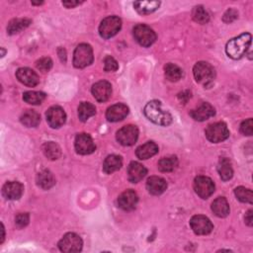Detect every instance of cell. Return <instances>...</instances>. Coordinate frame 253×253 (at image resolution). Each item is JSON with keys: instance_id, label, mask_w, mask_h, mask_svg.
<instances>
[{"instance_id": "6da1fadb", "label": "cell", "mask_w": 253, "mask_h": 253, "mask_svg": "<svg viewBox=\"0 0 253 253\" xmlns=\"http://www.w3.org/2000/svg\"><path fill=\"white\" fill-rule=\"evenodd\" d=\"M144 113L145 116L155 125L167 126L172 123L171 114L162 109L161 102L158 100H152L148 102L144 109Z\"/></svg>"}, {"instance_id": "d4e9b609", "label": "cell", "mask_w": 253, "mask_h": 253, "mask_svg": "<svg viewBox=\"0 0 253 253\" xmlns=\"http://www.w3.org/2000/svg\"><path fill=\"white\" fill-rule=\"evenodd\" d=\"M157 152H158V147L153 142H148L145 145L139 147L136 150L137 156L142 160L148 159L153 155H155Z\"/></svg>"}, {"instance_id": "4fadbf2b", "label": "cell", "mask_w": 253, "mask_h": 253, "mask_svg": "<svg viewBox=\"0 0 253 253\" xmlns=\"http://www.w3.org/2000/svg\"><path fill=\"white\" fill-rule=\"evenodd\" d=\"M47 122L53 129H59L64 125L66 121V114L60 106L51 107L46 114Z\"/></svg>"}, {"instance_id": "1f68e13d", "label": "cell", "mask_w": 253, "mask_h": 253, "mask_svg": "<svg viewBox=\"0 0 253 253\" xmlns=\"http://www.w3.org/2000/svg\"><path fill=\"white\" fill-rule=\"evenodd\" d=\"M43 151L47 158L50 160H57L62 155V149L60 146L54 142H48L43 146Z\"/></svg>"}, {"instance_id": "3957f363", "label": "cell", "mask_w": 253, "mask_h": 253, "mask_svg": "<svg viewBox=\"0 0 253 253\" xmlns=\"http://www.w3.org/2000/svg\"><path fill=\"white\" fill-rule=\"evenodd\" d=\"M193 73L196 81L206 87L211 85L216 77L214 66L206 62L197 63L193 68Z\"/></svg>"}, {"instance_id": "e0dca14e", "label": "cell", "mask_w": 253, "mask_h": 253, "mask_svg": "<svg viewBox=\"0 0 253 253\" xmlns=\"http://www.w3.org/2000/svg\"><path fill=\"white\" fill-rule=\"evenodd\" d=\"M24 192V187L20 182L10 181L3 185L2 195L7 200H19Z\"/></svg>"}, {"instance_id": "44dd1931", "label": "cell", "mask_w": 253, "mask_h": 253, "mask_svg": "<svg viewBox=\"0 0 253 253\" xmlns=\"http://www.w3.org/2000/svg\"><path fill=\"white\" fill-rule=\"evenodd\" d=\"M167 188V182L158 176H151L147 181V189L151 195H160Z\"/></svg>"}, {"instance_id": "4316f807", "label": "cell", "mask_w": 253, "mask_h": 253, "mask_svg": "<svg viewBox=\"0 0 253 253\" xmlns=\"http://www.w3.org/2000/svg\"><path fill=\"white\" fill-rule=\"evenodd\" d=\"M20 121L27 128H35L41 122V116L34 110H27L20 117Z\"/></svg>"}, {"instance_id": "7a4b0ae2", "label": "cell", "mask_w": 253, "mask_h": 253, "mask_svg": "<svg viewBox=\"0 0 253 253\" xmlns=\"http://www.w3.org/2000/svg\"><path fill=\"white\" fill-rule=\"evenodd\" d=\"M251 47V35L249 33L241 34L228 42L226 46L227 55L232 60H239Z\"/></svg>"}, {"instance_id": "7402d4cb", "label": "cell", "mask_w": 253, "mask_h": 253, "mask_svg": "<svg viewBox=\"0 0 253 253\" xmlns=\"http://www.w3.org/2000/svg\"><path fill=\"white\" fill-rule=\"evenodd\" d=\"M37 185L43 190H49L56 185V178L50 170H43L38 173L36 178Z\"/></svg>"}, {"instance_id": "30bf717a", "label": "cell", "mask_w": 253, "mask_h": 253, "mask_svg": "<svg viewBox=\"0 0 253 253\" xmlns=\"http://www.w3.org/2000/svg\"><path fill=\"white\" fill-rule=\"evenodd\" d=\"M194 190L202 199H208L215 192V184L213 180L207 176H198L194 180Z\"/></svg>"}, {"instance_id": "ac0fdd59", "label": "cell", "mask_w": 253, "mask_h": 253, "mask_svg": "<svg viewBox=\"0 0 253 253\" xmlns=\"http://www.w3.org/2000/svg\"><path fill=\"white\" fill-rule=\"evenodd\" d=\"M216 115L215 108L210 103H203L198 108L190 112V116L198 122H204Z\"/></svg>"}, {"instance_id": "9c48e42d", "label": "cell", "mask_w": 253, "mask_h": 253, "mask_svg": "<svg viewBox=\"0 0 253 253\" xmlns=\"http://www.w3.org/2000/svg\"><path fill=\"white\" fill-rule=\"evenodd\" d=\"M83 241L81 237L73 232H68L60 240L59 248L63 252L66 253H73L79 252L82 249Z\"/></svg>"}, {"instance_id": "836d02e7", "label": "cell", "mask_w": 253, "mask_h": 253, "mask_svg": "<svg viewBox=\"0 0 253 253\" xmlns=\"http://www.w3.org/2000/svg\"><path fill=\"white\" fill-rule=\"evenodd\" d=\"M46 99V94L40 91H27L23 94V100L31 105H40Z\"/></svg>"}, {"instance_id": "2e32d148", "label": "cell", "mask_w": 253, "mask_h": 253, "mask_svg": "<svg viewBox=\"0 0 253 253\" xmlns=\"http://www.w3.org/2000/svg\"><path fill=\"white\" fill-rule=\"evenodd\" d=\"M92 94L98 102H106L112 95V86L108 81L102 80L92 86Z\"/></svg>"}, {"instance_id": "603a6c76", "label": "cell", "mask_w": 253, "mask_h": 253, "mask_svg": "<svg viewBox=\"0 0 253 253\" xmlns=\"http://www.w3.org/2000/svg\"><path fill=\"white\" fill-rule=\"evenodd\" d=\"M123 165V159L121 156L112 154L106 157L104 163H103V170L107 174H112L119 169H121V167Z\"/></svg>"}, {"instance_id": "484cf974", "label": "cell", "mask_w": 253, "mask_h": 253, "mask_svg": "<svg viewBox=\"0 0 253 253\" xmlns=\"http://www.w3.org/2000/svg\"><path fill=\"white\" fill-rule=\"evenodd\" d=\"M218 171L219 174L224 181H229L233 176V170L232 167V162L227 157H222L218 164Z\"/></svg>"}, {"instance_id": "4dcf8cb0", "label": "cell", "mask_w": 253, "mask_h": 253, "mask_svg": "<svg viewBox=\"0 0 253 253\" xmlns=\"http://www.w3.org/2000/svg\"><path fill=\"white\" fill-rule=\"evenodd\" d=\"M96 114V108L89 102H82L78 106V118L82 122H86Z\"/></svg>"}, {"instance_id": "cb8c5ba5", "label": "cell", "mask_w": 253, "mask_h": 253, "mask_svg": "<svg viewBox=\"0 0 253 253\" xmlns=\"http://www.w3.org/2000/svg\"><path fill=\"white\" fill-rule=\"evenodd\" d=\"M213 213L219 218H226L230 214V205L225 197L217 198L212 204Z\"/></svg>"}, {"instance_id": "ba28073f", "label": "cell", "mask_w": 253, "mask_h": 253, "mask_svg": "<svg viewBox=\"0 0 253 253\" xmlns=\"http://www.w3.org/2000/svg\"><path fill=\"white\" fill-rule=\"evenodd\" d=\"M122 28V21L117 16L105 18L99 26V34L103 39H110L116 36Z\"/></svg>"}, {"instance_id": "f546056e", "label": "cell", "mask_w": 253, "mask_h": 253, "mask_svg": "<svg viewBox=\"0 0 253 253\" xmlns=\"http://www.w3.org/2000/svg\"><path fill=\"white\" fill-rule=\"evenodd\" d=\"M157 166L161 172H172L178 166V159L176 156L163 157L158 161Z\"/></svg>"}, {"instance_id": "52a82bcc", "label": "cell", "mask_w": 253, "mask_h": 253, "mask_svg": "<svg viewBox=\"0 0 253 253\" xmlns=\"http://www.w3.org/2000/svg\"><path fill=\"white\" fill-rule=\"evenodd\" d=\"M139 138V129L137 126L128 125L123 126L117 132V141L124 147L134 146Z\"/></svg>"}, {"instance_id": "7bdbcfd3", "label": "cell", "mask_w": 253, "mask_h": 253, "mask_svg": "<svg viewBox=\"0 0 253 253\" xmlns=\"http://www.w3.org/2000/svg\"><path fill=\"white\" fill-rule=\"evenodd\" d=\"M79 4H81V2H79V1H63V5L65 6L66 8H73Z\"/></svg>"}, {"instance_id": "8d00e7d4", "label": "cell", "mask_w": 253, "mask_h": 253, "mask_svg": "<svg viewBox=\"0 0 253 253\" xmlns=\"http://www.w3.org/2000/svg\"><path fill=\"white\" fill-rule=\"evenodd\" d=\"M36 66L42 72H49L53 67V61L50 58H42L36 63Z\"/></svg>"}, {"instance_id": "b9f144b4", "label": "cell", "mask_w": 253, "mask_h": 253, "mask_svg": "<svg viewBox=\"0 0 253 253\" xmlns=\"http://www.w3.org/2000/svg\"><path fill=\"white\" fill-rule=\"evenodd\" d=\"M252 210H249L248 212L245 214V218H244V220H245V224L247 225V226H249V227H252V225H253V217H252Z\"/></svg>"}, {"instance_id": "8fae6325", "label": "cell", "mask_w": 253, "mask_h": 253, "mask_svg": "<svg viewBox=\"0 0 253 253\" xmlns=\"http://www.w3.org/2000/svg\"><path fill=\"white\" fill-rule=\"evenodd\" d=\"M74 147H75L76 152L78 154H82V155L91 154L96 149V146H95L92 138L89 135L84 134V133L76 136L75 142H74Z\"/></svg>"}, {"instance_id": "ab89813d", "label": "cell", "mask_w": 253, "mask_h": 253, "mask_svg": "<svg viewBox=\"0 0 253 253\" xmlns=\"http://www.w3.org/2000/svg\"><path fill=\"white\" fill-rule=\"evenodd\" d=\"M240 132L244 136H251L253 133V122L252 119H247L240 125Z\"/></svg>"}, {"instance_id": "e575fe53", "label": "cell", "mask_w": 253, "mask_h": 253, "mask_svg": "<svg viewBox=\"0 0 253 253\" xmlns=\"http://www.w3.org/2000/svg\"><path fill=\"white\" fill-rule=\"evenodd\" d=\"M192 17L195 22H197L198 24H202V25L208 23L210 20L209 13L202 5H198V6L194 7L193 12H192Z\"/></svg>"}, {"instance_id": "74e56055", "label": "cell", "mask_w": 253, "mask_h": 253, "mask_svg": "<svg viewBox=\"0 0 253 253\" xmlns=\"http://www.w3.org/2000/svg\"><path fill=\"white\" fill-rule=\"evenodd\" d=\"M119 68V64L117 61L112 58L111 56H108L104 60V69L107 72H114Z\"/></svg>"}, {"instance_id": "9a60e30c", "label": "cell", "mask_w": 253, "mask_h": 253, "mask_svg": "<svg viewBox=\"0 0 253 253\" xmlns=\"http://www.w3.org/2000/svg\"><path fill=\"white\" fill-rule=\"evenodd\" d=\"M17 79L29 87H35L40 82L39 75L29 67H21L16 71Z\"/></svg>"}, {"instance_id": "7c38bea8", "label": "cell", "mask_w": 253, "mask_h": 253, "mask_svg": "<svg viewBox=\"0 0 253 253\" xmlns=\"http://www.w3.org/2000/svg\"><path fill=\"white\" fill-rule=\"evenodd\" d=\"M190 227L197 235H206L212 232L214 226L212 222L205 216L197 215L190 220Z\"/></svg>"}, {"instance_id": "8992f818", "label": "cell", "mask_w": 253, "mask_h": 253, "mask_svg": "<svg viewBox=\"0 0 253 253\" xmlns=\"http://www.w3.org/2000/svg\"><path fill=\"white\" fill-rule=\"evenodd\" d=\"M133 32L135 40L143 47H150L156 40V34L147 25L139 24L134 28Z\"/></svg>"}, {"instance_id": "ee69618b", "label": "cell", "mask_w": 253, "mask_h": 253, "mask_svg": "<svg viewBox=\"0 0 253 253\" xmlns=\"http://www.w3.org/2000/svg\"><path fill=\"white\" fill-rule=\"evenodd\" d=\"M58 54H59V57H60L61 61L63 63H65L66 62V52H65V50L63 49V48H60L58 50Z\"/></svg>"}, {"instance_id": "bcb514c9", "label": "cell", "mask_w": 253, "mask_h": 253, "mask_svg": "<svg viewBox=\"0 0 253 253\" xmlns=\"http://www.w3.org/2000/svg\"><path fill=\"white\" fill-rule=\"evenodd\" d=\"M43 3H44L43 1H42V2H34V1H33V2H32L33 5H41V4H43Z\"/></svg>"}, {"instance_id": "60d3db41", "label": "cell", "mask_w": 253, "mask_h": 253, "mask_svg": "<svg viewBox=\"0 0 253 253\" xmlns=\"http://www.w3.org/2000/svg\"><path fill=\"white\" fill-rule=\"evenodd\" d=\"M238 17V13L236 10L234 9H229L225 14H224V17H223V21L225 23H232L233 22L234 20H236Z\"/></svg>"}, {"instance_id": "d590c367", "label": "cell", "mask_w": 253, "mask_h": 253, "mask_svg": "<svg viewBox=\"0 0 253 253\" xmlns=\"http://www.w3.org/2000/svg\"><path fill=\"white\" fill-rule=\"evenodd\" d=\"M234 194L235 197L242 203H248V204H252V200H253V193L250 189H247L245 187H237L234 190Z\"/></svg>"}, {"instance_id": "d6986e66", "label": "cell", "mask_w": 253, "mask_h": 253, "mask_svg": "<svg viewBox=\"0 0 253 253\" xmlns=\"http://www.w3.org/2000/svg\"><path fill=\"white\" fill-rule=\"evenodd\" d=\"M129 114V108L126 105L118 103L110 108H108L106 112V118L110 122H119L124 120Z\"/></svg>"}, {"instance_id": "d6a6232c", "label": "cell", "mask_w": 253, "mask_h": 253, "mask_svg": "<svg viewBox=\"0 0 253 253\" xmlns=\"http://www.w3.org/2000/svg\"><path fill=\"white\" fill-rule=\"evenodd\" d=\"M164 71H165L166 79H168L171 82L178 81L179 79H181L183 75L182 69L174 63H167L164 67Z\"/></svg>"}, {"instance_id": "83f0119b", "label": "cell", "mask_w": 253, "mask_h": 253, "mask_svg": "<svg viewBox=\"0 0 253 253\" xmlns=\"http://www.w3.org/2000/svg\"><path fill=\"white\" fill-rule=\"evenodd\" d=\"M159 5V1H136L134 3V7L137 12L142 15H148L156 11Z\"/></svg>"}, {"instance_id": "f1b7e54d", "label": "cell", "mask_w": 253, "mask_h": 253, "mask_svg": "<svg viewBox=\"0 0 253 253\" xmlns=\"http://www.w3.org/2000/svg\"><path fill=\"white\" fill-rule=\"evenodd\" d=\"M31 22L32 21L27 18L13 19L9 22L7 26V33L9 35H15L17 33H20L21 31L25 30L31 24Z\"/></svg>"}, {"instance_id": "277c9868", "label": "cell", "mask_w": 253, "mask_h": 253, "mask_svg": "<svg viewBox=\"0 0 253 253\" xmlns=\"http://www.w3.org/2000/svg\"><path fill=\"white\" fill-rule=\"evenodd\" d=\"M207 139L214 144H219L230 137V130L228 128V126L224 122H218L211 124L207 126V129L205 131Z\"/></svg>"}, {"instance_id": "f35d334b", "label": "cell", "mask_w": 253, "mask_h": 253, "mask_svg": "<svg viewBox=\"0 0 253 253\" xmlns=\"http://www.w3.org/2000/svg\"><path fill=\"white\" fill-rule=\"evenodd\" d=\"M29 221H30L29 214H27V213H20L15 218V225H16L17 228L23 229V228H25L29 224Z\"/></svg>"}, {"instance_id": "5b68a950", "label": "cell", "mask_w": 253, "mask_h": 253, "mask_svg": "<svg viewBox=\"0 0 253 253\" xmlns=\"http://www.w3.org/2000/svg\"><path fill=\"white\" fill-rule=\"evenodd\" d=\"M93 50L88 44H80L73 54V65L76 68H84L93 63Z\"/></svg>"}, {"instance_id": "f6af8a7d", "label": "cell", "mask_w": 253, "mask_h": 253, "mask_svg": "<svg viewBox=\"0 0 253 253\" xmlns=\"http://www.w3.org/2000/svg\"><path fill=\"white\" fill-rule=\"evenodd\" d=\"M1 231H2V236H1V240H0V243H2L4 241V238H5V231H4L3 224H1Z\"/></svg>"}, {"instance_id": "ffe728a7", "label": "cell", "mask_w": 253, "mask_h": 253, "mask_svg": "<svg viewBox=\"0 0 253 253\" xmlns=\"http://www.w3.org/2000/svg\"><path fill=\"white\" fill-rule=\"evenodd\" d=\"M148 174L147 168L140 162L133 161L128 167V178L132 183H138Z\"/></svg>"}, {"instance_id": "5bb4252c", "label": "cell", "mask_w": 253, "mask_h": 253, "mask_svg": "<svg viewBox=\"0 0 253 253\" xmlns=\"http://www.w3.org/2000/svg\"><path fill=\"white\" fill-rule=\"evenodd\" d=\"M139 202L137 193L133 190H126L118 198V206L124 211H133L136 209Z\"/></svg>"}]
</instances>
